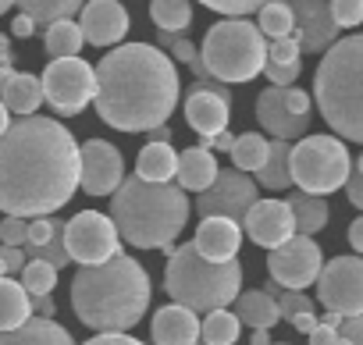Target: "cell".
<instances>
[{
  "label": "cell",
  "instance_id": "cell-1",
  "mask_svg": "<svg viewBox=\"0 0 363 345\" xmlns=\"http://www.w3.org/2000/svg\"><path fill=\"white\" fill-rule=\"evenodd\" d=\"M79 189V142L43 114L11 121L0 135V210L4 217H54Z\"/></svg>",
  "mask_w": 363,
  "mask_h": 345
},
{
  "label": "cell",
  "instance_id": "cell-2",
  "mask_svg": "<svg viewBox=\"0 0 363 345\" xmlns=\"http://www.w3.org/2000/svg\"><path fill=\"white\" fill-rule=\"evenodd\" d=\"M93 107L104 125L118 132H150L167 125L178 107L182 82L174 61L150 43H121L96 68Z\"/></svg>",
  "mask_w": 363,
  "mask_h": 345
},
{
  "label": "cell",
  "instance_id": "cell-3",
  "mask_svg": "<svg viewBox=\"0 0 363 345\" xmlns=\"http://www.w3.org/2000/svg\"><path fill=\"white\" fill-rule=\"evenodd\" d=\"M150 295L146 267L125 253L100 267H79L72 278V310L100 334H128L150 310Z\"/></svg>",
  "mask_w": 363,
  "mask_h": 345
},
{
  "label": "cell",
  "instance_id": "cell-4",
  "mask_svg": "<svg viewBox=\"0 0 363 345\" xmlns=\"http://www.w3.org/2000/svg\"><path fill=\"white\" fill-rule=\"evenodd\" d=\"M189 196L178 186H150L143 179H125L111 200V225L118 239L135 249H171L189 221Z\"/></svg>",
  "mask_w": 363,
  "mask_h": 345
},
{
  "label": "cell",
  "instance_id": "cell-5",
  "mask_svg": "<svg viewBox=\"0 0 363 345\" xmlns=\"http://www.w3.org/2000/svg\"><path fill=\"white\" fill-rule=\"evenodd\" d=\"M313 96L338 139L363 142V33L342 36L317 64Z\"/></svg>",
  "mask_w": 363,
  "mask_h": 345
},
{
  "label": "cell",
  "instance_id": "cell-6",
  "mask_svg": "<svg viewBox=\"0 0 363 345\" xmlns=\"http://www.w3.org/2000/svg\"><path fill=\"white\" fill-rule=\"evenodd\" d=\"M164 288L174 306H186L193 313L228 310V302H235L242 292V267L239 260H225V264L203 260L193 249V242H186L167 256Z\"/></svg>",
  "mask_w": 363,
  "mask_h": 345
},
{
  "label": "cell",
  "instance_id": "cell-7",
  "mask_svg": "<svg viewBox=\"0 0 363 345\" xmlns=\"http://www.w3.org/2000/svg\"><path fill=\"white\" fill-rule=\"evenodd\" d=\"M203 72L228 86V82H253L267 64V40L246 18H225L207 29L200 47Z\"/></svg>",
  "mask_w": 363,
  "mask_h": 345
},
{
  "label": "cell",
  "instance_id": "cell-8",
  "mask_svg": "<svg viewBox=\"0 0 363 345\" xmlns=\"http://www.w3.org/2000/svg\"><path fill=\"white\" fill-rule=\"evenodd\" d=\"M352 175V160L342 139L335 135H303L289 153V179L299 186V193L328 196L345 189Z\"/></svg>",
  "mask_w": 363,
  "mask_h": 345
},
{
  "label": "cell",
  "instance_id": "cell-9",
  "mask_svg": "<svg viewBox=\"0 0 363 345\" xmlns=\"http://www.w3.org/2000/svg\"><path fill=\"white\" fill-rule=\"evenodd\" d=\"M40 86H43V103H50L57 118H75L93 103L96 75L86 57H65L47 64Z\"/></svg>",
  "mask_w": 363,
  "mask_h": 345
},
{
  "label": "cell",
  "instance_id": "cell-10",
  "mask_svg": "<svg viewBox=\"0 0 363 345\" xmlns=\"http://www.w3.org/2000/svg\"><path fill=\"white\" fill-rule=\"evenodd\" d=\"M65 253L79 267H100V264L121 256L118 228L111 225L107 214L82 210L72 221H65Z\"/></svg>",
  "mask_w": 363,
  "mask_h": 345
},
{
  "label": "cell",
  "instance_id": "cell-11",
  "mask_svg": "<svg viewBox=\"0 0 363 345\" xmlns=\"http://www.w3.org/2000/svg\"><path fill=\"white\" fill-rule=\"evenodd\" d=\"M317 299L328 313L363 317V256H335L317 274Z\"/></svg>",
  "mask_w": 363,
  "mask_h": 345
},
{
  "label": "cell",
  "instance_id": "cell-12",
  "mask_svg": "<svg viewBox=\"0 0 363 345\" xmlns=\"http://www.w3.org/2000/svg\"><path fill=\"white\" fill-rule=\"evenodd\" d=\"M324 267V256H320V246L306 235H292L285 246L271 249L267 256V271H271V281L285 292H303L317 281Z\"/></svg>",
  "mask_w": 363,
  "mask_h": 345
},
{
  "label": "cell",
  "instance_id": "cell-13",
  "mask_svg": "<svg viewBox=\"0 0 363 345\" xmlns=\"http://www.w3.org/2000/svg\"><path fill=\"white\" fill-rule=\"evenodd\" d=\"M253 203H257V182L246 179L242 171L228 167V171H218V179L207 193L196 196V214L200 217H225V221L242 228Z\"/></svg>",
  "mask_w": 363,
  "mask_h": 345
},
{
  "label": "cell",
  "instance_id": "cell-14",
  "mask_svg": "<svg viewBox=\"0 0 363 345\" xmlns=\"http://www.w3.org/2000/svg\"><path fill=\"white\" fill-rule=\"evenodd\" d=\"M125 182V157L107 139H89L79 149V186L89 196H111Z\"/></svg>",
  "mask_w": 363,
  "mask_h": 345
},
{
  "label": "cell",
  "instance_id": "cell-15",
  "mask_svg": "<svg viewBox=\"0 0 363 345\" xmlns=\"http://www.w3.org/2000/svg\"><path fill=\"white\" fill-rule=\"evenodd\" d=\"M292 22L303 54H328L338 43V26L331 18L328 0H292Z\"/></svg>",
  "mask_w": 363,
  "mask_h": 345
},
{
  "label": "cell",
  "instance_id": "cell-16",
  "mask_svg": "<svg viewBox=\"0 0 363 345\" xmlns=\"http://www.w3.org/2000/svg\"><path fill=\"white\" fill-rule=\"evenodd\" d=\"M228 118H232V93L225 89H203L193 86L186 93V121L200 139H214L221 132H228Z\"/></svg>",
  "mask_w": 363,
  "mask_h": 345
},
{
  "label": "cell",
  "instance_id": "cell-17",
  "mask_svg": "<svg viewBox=\"0 0 363 345\" xmlns=\"http://www.w3.org/2000/svg\"><path fill=\"white\" fill-rule=\"evenodd\" d=\"M242 232L264 246V249H278L285 246L292 235H296V221H292V210L285 200H257L242 221Z\"/></svg>",
  "mask_w": 363,
  "mask_h": 345
},
{
  "label": "cell",
  "instance_id": "cell-18",
  "mask_svg": "<svg viewBox=\"0 0 363 345\" xmlns=\"http://www.w3.org/2000/svg\"><path fill=\"white\" fill-rule=\"evenodd\" d=\"M79 33L86 43H93L100 50L118 47L128 36V11L121 8V0H86Z\"/></svg>",
  "mask_w": 363,
  "mask_h": 345
},
{
  "label": "cell",
  "instance_id": "cell-19",
  "mask_svg": "<svg viewBox=\"0 0 363 345\" xmlns=\"http://www.w3.org/2000/svg\"><path fill=\"white\" fill-rule=\"evenodd\" d=\"M257 121L281 142H292V139H303L306 128H310V118L296 114L289 103H285V89H264L257 96Z\"/></svg>",
  "mask_w": 363,
  "mask_h": 345
},
{
  "label": "cell",
  "instance_id": "cell-20",
  "mask_svg": "<svg viewBox=\"0 0 363 345\" xmlns=\"http://www.w3.org/2000/svg\"><path fill=\"white\" fill-rule=\"evenodd\" d=\"M239 246H242V228L225 221V217H203L200 228H196V239H193V249L203 260H214V264L235 260Z\"/></svg>",
  "mask_w": 363,
  "mask_h": 345
},
{
  "label": "cell",
  "instance_id": "cell-21",
  "mask_svg": "<svg viewBox=\"0 0 363 345\" xmlns=\"http://www.w3.org/2000/svg\"><path fill=\"white\" fill-rule=\"evenodd\" d=\"M153 345H196L200 341V317L186 306H160L150 324Z\"/></svg>",
  "mask_w": 363,
  "mask_h": 345
},
{
  "label": "cell",
  "instance_id": "cell-22",
  "mask_svg": "<svg viewBox=\"0 0 363 345\" xmlns=\"http://www.w3.org/2000/svg\"><path fill=\"white\" fill-rule=\"evenodd\" d=\"M218 157L203 146H193V149H182L178 153V171H174V179H178V189L182 193H207L218 179Z\"/></svg>",
  "mask_w": 363,
  "mask_h": 345
},
{
  "label": "cell",
  "instance_id": "cell-23",
  "mask_svg": "<svg viewBox=\"0 0 363 345\" xmlns=\"http://www.w3.org/2000/svg\"><path fill=\"white\" fill-rule=\"evenodd\" d=\"M174 171H178V153L171 149V142H146L135 157V179L150 186H171Z\"/></svg>",
  "mask_w": 363,
  "mask_h": 345
},
{
  "label": "cell",
  "instance_id": "cell-24",
  "mask_svg": "<svg viewBox=\"0 0 363 345\" xmlns=\"http://www.w3.org/2000/svg\"><path fill=\"white\" fill-rule=\"evenodd\" d=\"M0 103L8 107V114L33 118L36 107L43 103V86H40V79L29 75V72H15L11 82L4 86V93H0Z\"/></svg>",
  "mask_w": 363,
  "mask_h": 345
},
{
  "label": "cell",
  "instance_id": "cell-25",
  "mask_svg": "<svg viewBox=\"0 0 363 345\" xmlns=\"http://www.w3.org/2000/svg\"><path fill=\"white\" fill-rule=\"evenodd\" d=\"M0 345H75V338L68 334V327H61L57 320H26L22 327L0 334Z\"/></svg>",
  "mask_w": 363,
  "mask_h": 345
},
{
  "label": "cell",
  "instance_id": "cell-26",
  "mask_svg": "<svg viewBox=\"0 0 363 345\" xmlns=\"http://www.w3.org/2000/svg\"><path fill=\"white\" fill-rule=\"evenodd\" d=\"M33 320V299L15 278H0V334Z\"/></svg>",
  "mask_w": 363,
  "mask_h": 345
},
{
  "label": "cell",
  "instance_id": "cell-27",
  "mask_svg": "<svg viewBox=\"0 0 363 345\" xmlns=\"http://www.w3.org/2000/svg\"><path fill=\"white\" fill-rule=\"evenodd\" d=\"M235 317L239 324H250L253 331H271L281 317H278V302L267 292H239L235 299Z\"/></svg>",
  "mask_w": 363,
  "mask_h": 345
},
{
  "label": "cell",
  "instance_id": "cell-28",
  "mask_svg": "<svg viewBox=\"0 0 363 345\" xmlns=\"http://www.w3.org/2000/svg\"><path fill=\"white\" fill-rule=\"evenodd\" d=\"M292 221H296V235H317L328 225V200L324 196H310V193H292L289 200Z\"/></svg>",
  "mask_w": 363,
  "mask_h": 345
},
{
  "label": "cell",
  "instance_id": "cell-29",
  "mask_svg": "<svg viewBox=\"0 0 363 345\" xmlns=\"http://www.w3.org/2000/svg\"><path fill=\"white\" fill-rule=\"evenodd\" d=\"M289 153H292V142H281V139H271V142H267V160H264V167L257 171V182H260L264 189L281 193V189L292 186V179H289Z\"/></svg>",
  "mask_w": 363,
  "mask_h": 345
},
{
  "label": "cell",
  "instance_id": "cell-30",
  "mask_svg": "<svg viewBox=\"0 0 363 345\" xmlns=\"http://www.w3.org/2000/svg\"><path fill=\"white\" fill-rule=\"evenodd\" d=\"M15 4L36 26H54V22H72V15L82 11L86 0H15Z\"/></svg>",
  "mask_w": 363,
  "mask_h": 345
},
{
  "label": "cell",
  "instance_id": "cell-31",
  "mask_svg": "<svg viewBox=\"0 0 363 345\" xmlns=\"http://www.w3.org/2000/svg\"><path fill=\"white\" fill-rule=\"evenodd\" d=\"M150 18L157 33H186L193 26V4L189 0H150Z\"/></svg>",
  "mask_w": 363,
  "mask_h": 345
},
{
  "label": "cell",
  "instance_id": "cell-32",
  "mask_svg": "<svg viewBox=\"0 0 363 345\" xmlns=\"http://www.w3.org/2000/svg\"><path fill=\"white\" fill-rule=\"evenodd\" d=\"M82 43H86V40H82V33H79L75 22H54V26H47V33H43V47H47L50 61L79 57Z\"/></svg>",
  "mask_w": 363,
  "mask_h": 345
},
{
  "label": "cell",
  "instance_id": "cell-33",
  "mask_svg": "<svg viewBox=\"0 0 363 345\" xmlns=\"http://www.w3.org/2000/svg\"><path fill=\"white\" fill-rule=\"evenodd\" d=\"M242 324L232 310H214L200 320V341L203 345H235Z\"/></svg>",
  "mask_w": 363,
  "mask_h": 345
},
{
  "label": "cell",
  "instance_id": "cell-34",
  "mask_svg": "<svg viewBox=\"0 0 363 345\" xmlns=\"http://www.w3.org/2000/svg\"><path fill=\"white\" fill-rule=\"evenodd\" d=\"M264 160H267V139L260 135V132H242V135H235V146H232V164H235V171H242V175H257V171L264 167Z\"/></svg>",
  "mask_w": 363,
  "mask_h": 345
},
{
  "label": "cell",
  "instance_id": "cell-35",
  "mask_svg": "<svg viewBox=\"0 0 363 345\" xmlns=\"http://www.w3.org/2000/svg\"><path fill=\"white\" fill-rule=\"evenodd\" d=\"M257 29H260V36H264V40L271 36V43H274V40H289V36L296 33V22H292V8L285 4V0H274V4L260 8Z\"/></svg>",
  "mask_w": 363,
  "mask_h": 345
},
{
  "label": "cell",
  "instance_id": "cell-36",
  "mask_svg": "<svg viewBox=\"0 0 363 345\" xmlns=\"http://www.w3.org/2000/svg\"><path fill=\"white\" fill-rule=\"evenodd\" d=\"M18 285L26 288V295H29V299L50 295V292H54V285H57V271H54L50 264H43V260H29V264H26V271H22V281H18Z\"/></svg>",
  "mask_w": 363,
  "mask_h": 345
},
{
  "label": "cell",
  "instance_id": "cell-37",
  "mask_svg": "<svg viewBox=\"0 0 363 345\" xmlns=\"http://www.w3.org/2000/svg\"><path fill=\"white\" fill-rule=\"evenodd\" d=\"M22 253H26V260H43V264H50L54 271H61V267L72 264L68 253H65V228H61L47 246H22Z\"/></svg>",
  "mask_w": 363,
  "mask_h": 345
},
{
  "label": "cell",
  "instance_id": "cell-38",
  "mask_svg": "<svg viewBox=\"0 0 363 345\" xmlns=\"http://www.w3.org/2000/svg\"><path fill=\"white\" fill-rule=\"evenodd\" d=\"M189 4H193V0H189ZM196 4H203V8L225 15V18H246V15H253V11L274 4V0H196Z\"/></svg>",
  "mask_w": 363,
  "mask_h": 345
},
{
  "label": "cell",
  "instance_id": "cell-39",
  "mask_svg": "<svg viewBox=\"0 0 363 345\" xmlns=\"http://www.w3.org/2000/svg\"><path fill=\"white\" fill-rule=\"evenodd\" d=\"M274 302H278V317L281 320H292V317H299V313H313V299L306 295V292H278L274 295Z\"/></svg>",
  "mask_w": 363,
  "mask_h": 345
},
{
  "label": "cell",
  "instance_id": "cell-40",
  "mask_svg": "<svg viewBox=\"0 0 363 345\" xmlns=\"http://www.w3.org/2000/svg\"><path fill=\"white\" fill-rule=\"evenodd\" d=\"M299 57H303V50H299V40H296V36H289V40H274V43L267 47V64L285 68V64H299Z\"/></svg>",
  "mask_w": 363,
  "mask_h": 345
},
{
  "label": "cell",
  "instance_id": "cell-41",
  "mask_svg": "<svg viewBox=\"0 0 363 345\" xmlns=\"http://www.w3.org/2000/svg\"><path fill=\"white\" fill-rule=\"evenodd\" d=\"M331 18L338 29H356L363 26V4H356V0H331Z\"/></svg>",
  "mask_w": 363,
  "mask_h": 345
},
{
  "label": "cell",
  "instance_id": "cell-42",
  "mask_svg": "<svg viewBox=\"0 0 363 345\" xmlns=\"http://www.w3.org/2000/svg\"><path fill=\"white\" fill-rule=\"evenodd\" d=\"M65 228V221L57 217H33L29 221V235H26V246H47L57 232Z\"/></svg>",
  "mask_w": 363,
  "mask_h": 345
},
{
  "label": "cell",
  "instance_id": "cell-43",
  "mask_svg": "<svg viewBox=\"0 0 363 345\" xmlns=\"http://www.w3.org/2000/svg\"><path fill=\"white\" fill-rule=\"evenodd\" d=\"M26 235H29V221L26 217H4V221H0V242H4V246L22 249Z\"/></svg>",
  "mask_w": 363,
  "mask_h": 345
},
{
  "label": "cell",
  "instance_id": "cell-44",
  "mask_svg": "<svg viewBox=\"0 0 363 345\" xmlns=\"http://www.w3.org/2000/svg\"><path fill=\"white\" fill-rule=\"evenodd\" d=\"M167 57L171 61H178V64H196L200 61V50H196V43L193 40H186V36H174V43L167 47Z\"/></svg>",
  "mask_w": 363,
  "mask_h": 345
},
{
  "label": "cell",
  "instance_id": "cell-45",
  "mask_svg": "<svg viewBox=\"0 0 363 345\" xmlns=\"http://www.w3.org/2000/svg\"><path fill=\"white\" fill-rule=\"evenodd\" d=\"M335 345H363V317H345L338 324V341Z\"/></svg>",
  "mask_w": 363,
  "mask_h": 345
},
{
  "label": "cell",
  "instance_id": "cell-46",
  "mask_svg": "<svg viewBox=\"0 0 363 345\" xmlns=\"http://www.w3.org/2000/svg\"><path fill=\"white\" fill-rule=\"evenodd\" d=\"M0 264H4V271L8 274H22L26 271V253L22 249H15V246H0Z\"/></svg>",
  "mask_w": 363,
  "mask_h": 345
},
{
  "label": "cell",
  "instance_id": "cell-47",
  "mask_svg": "<svg viewBox=\"0 0 363 345\" xmlns=\"http://www.w3.org/2000/svg\"><path fill=\"white\" fill-rule=\"evenodd\" d=\"M33 317H40V320H54V317H57V302H54V295H40V299H33Z\"/></svg>",
  "mask_w": 363,
  "mask_h": 345
},
{
  "label": "cell",
  "instance_id": "cell-48",
  "mask_svg": "<svg viewBox=\"0 0 363 345\" xmlns=\"http://www.w3.org/2000/svg\"><path fill=\"white\" fill-rule=\"evenodd\" d=\"M338 341V327H328L317 320V327L310 331V345H335Z\"/></svg>",
  "mask_w": 363,
  "mask_h": 345
},
{
  "label": "cell",
  "instance_id": "cell-49",
  "mask_svg": "<svg viewBox=\"0 0 363 345\" xmlns=\"http://www.w3.org/2000/svg\"><path fill=\"white\" fill-rule=\"evenodd\" d=\"M200 146H203V149H211V153H214V149H221V153H232V146H235V135H232V132H221V135H214V139H203Z\"/></svg>",
  "mask_w": 363,
  "mask_h": 345
},
{
  "label": "cell",
  "instance_id": "cell-50",
  "mask_svg": "<svg viewBox=\"0 0 363 345\" xmlns=\"http://www.w3.org/2000/svg\"><path fill=\"white\" fill-rule=\"evenodd\" d=\"M345 196H349L352 207L363 210V179H359V175H349V182H345Z\"/></svg>",
  "mask_w": 363,
  "mask_h": 345
},
{
  "label": "cell",
  "instance_id": "cell-51",
  "mask_svg": "<svg viewBox=\"0 0 363 345\" xmlns=\"http://www.w3.org/2000/svg\"><path fill=\"white\" fill-rule=\"evenodd\" d=\"M86 345H143V341L139 338H128V334H96Z\"/></svg>",
  "mask_w": 363,
  "mask_h": 345
},
{
  "label": "cell",
  "instance_id": "cell-52",
  "mask_svg": "<svg viewBox=\"0 0 363 345\" xmlns=\"http://www.w3.org/2000/svg\"><path fill=\"white\" fill-rule=\"evenodd\" d=\"M36 33V22L33 18H26V15H18L15 22H11V36H18V40H29Z\"/></svg>",
  "mask_w": 363,
  "mask_h": 345
},
{
  "label": "cell",
  "instance_id": "cell-53",
  "mask_svg": "<svg viewBox=\"0 0 363 345\" xmlns=\"http://www.w3.org/2000/svg\"><path fill=\"white\" fill-rule=\"evenodd\" d=\"M289 324H292L296 331H303V334H310V331L317 327V313H299V317H292Z\"/></svg>",
  "mask_w": 363,
  "mask_h": 345
},
{
  "label": "cell",
  "instance_id": "cell-54",
  "mask_svg": "<svg viewBox=\"0 0 363 345\" xmlns=\"http://www.w3.org/2000/svg\"><path fill=\"white\" fill-rule=\"evenodd\" d=\"M349 242H352L356 253H363V217H356V221L349 225Z\"/></svg>",
  "mask_w": 363,
  "mask_h": 345
},
{
  "label": "cell",
  "instance_id": "cell-55",
  "mask_svg": "<svg viewBox=\"0 0 363 345\" xmlns=\"http://www.w3.org/2000/svg\"><path fill=\"white\" fill-rule=\"evenodd\" d=\"M150 142H171V125H157V128H150Z\"/></svg>",
  "mask_w": 363,
  "mask_h": 345
},
{
  "label": "cell",
  "instance_id": "cell-56",
  "mask_svg": "<svg viewBox=\"0 0 363 345\" xmlns=\"http://www.w3.org/2000/svg\"><path fill=\"white\" fill-rule=\"evenodd\" d=\"M250 345H274V341H271L267 331H253V334H250Z\"/></svg>",
  "mask_w": 363,
  "mask_h": 345
},
{
  "label": "cell",
  "instance_id": "cell-57",
  "mask_svg": "<svg viewBox=\"0 0 363 345\" xmlns=\"http://www.w3.org/2000/svg\"><path fill=\"white\" fill-rule=\"evenodd\" d=\"M8 128H11V114H8V107H4V103H0V135H4Z\"/></svg>",
  "mask_w": 363,
  "mask_h": 345
},
{
  "label": "cell",
  "instance_id": "cell-58",
  "mask_svg": "<svg viewBox=\"0 0 363 345\" xmlns=\"http://www.w3.org/2000/svg\"><path fill=\"white\" fill-rule=\"evenodd\" d=\"M11 75H15V68H0V93H4V86L11 82Z\"/></svg>",
  "mask_w": 363,
  "mask_h": 345
},
{
  "label": "cell",
  "instance_id": "cell-59",
  "mask_svg": "<svg viewBox=\"0 0 363 345\" xmlns=\"http://www.w3.org/2000/svg\"><path fill=\"white\" fill-rule=\"evenodd\" d=\"M8 8H15V0H0V15H8Z\"/></svg>",
  "mask_w": 363,
  "mask_h": 345
},
{
  "label": "cell",
  "instance_id": "cell-60",
  "mask_svg": "<svg viewBox=\"0 0 363 345\" xmlns=\"http://www.w3.org/2000/svg\"><path fill=\"white\" fill-rule=\"evenodd\" d=\"M356 175L363 179V157H359V164H356Z\"/></svg>",
  "mask_w": 363,
  "mask_h": 345
},
{
  "label": "cell",
  "instance_id": "cell-61",
  "mask_svg": "<svg viewBox=\"0 0 363 345\" xmlns=\"http://www.w3.org/2000/svg\"><path fill=\"white\" fill-rule=\"evenodd\" d=\"M0 278H8V271H4V264H0Z\"/></svg>",
  "mask_w": 363,
  "mask_h": 345
},
{
  "label": "cell",
  "instance_id": "cell-62",
  "mask_svg": "<svg viewBox=\"0 0 363 345\" xmlns=\"http://www.w3.org/2000/svg\"><path fill=\"white\" fill-rule=\"evenodd\" d=\"M328 4H331V0H328ZM356 4H363V0H356Z\"/></svg>",
  "mask_w": 363,
  "mask_h": 345
},
{
  "label": "cell",
  "instance_id": "cell-63",
  "mask_svg": "<svg viewBox=\"0 0 363 345\" xmlns=\"http://www.w3.org/2000/svg\"><path fill=\"white\" fill-rule=\"evenodd\" d=\"M196 345H203V341H196Z\"/></svg>",
  "mask_w": 363,
  "mask_h": 345
}]
</instances>
